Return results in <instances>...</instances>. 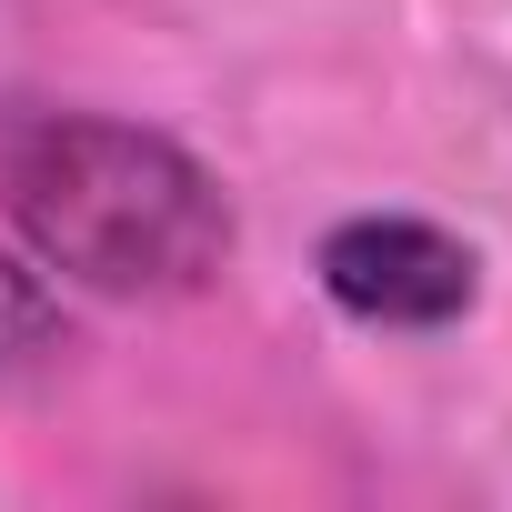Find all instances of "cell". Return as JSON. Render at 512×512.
I'll return each mask as SVG.
<instances>
[{
    "label": "cell",
    "instance_id": "6da1fadb",
    "mask_svg": "<svg viewBox=\"0 0 512 512\" xmlns=\"http://www.w3.org/2000/svg\"><path fill=\"white\" fill-rule=\"evenodd\" d=\"M0 201L41 262L101 302H181L231 262V191L141 121L21 111L0 131Z\"/></svg>",
    "mask_w": 512,
    "mask_h": 512
},
{
    "label": "cell",
    "instance_id": "7a4b0ae2",
    "mask_svg": "<svg viewBox=\"0 0 512 512\" xmlns=\"http://www.w3.org/2000/svg\"><path fill=\"white\" fill-rule=\"evenodd\" d=\"M322 292L352 312V322H382V332H432V322H462L472 292H482V262L472 241L412 221V211H362L322 241Z\"/></svg>",
    "mask_w": 512,
    "mask_h": 512
},
{
    "label": "cell",
    "instance_id": "3957f363",
    "mask_svg": "<svg viewBox=\"0 0 512 512\" xmlns=\"http://www.w3.org/2000/svg\"><path fill=\"white\" fill-rule=\"evenodd\" d=\"M61 352H71L61 302L41 292V272H21L11 251H0V382H21V372H41V362H61Z\"/></svg>",
    "mask_w": 512,
    "mask_h": 512
}]
</instances>
